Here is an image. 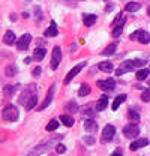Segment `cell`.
I'll use <instances>...</instances> for the list:
<instances>
[{
	"label": "cell",
	"mask_w": 150,
	"mask_h": 156,
	"mask_svg": "<svg viewBox=\"0 0 150 156\" xmlns=\"http://www.w3.org/2000/svg\"><path fill=\"white\" fill-rule=\"evenodd\" d=\"M114 134H116V128H114L112 125H107V126L102 129L101 141H102V143H108V141H111Z\"/></svg>",
	"instance_id": "4"
},
{
	"label": "cell",
	"mask_w": 150,
	"mask_h": 156,
	"mask_svg": "<svg viewBox=\"0 0 150 156\" xmlns=\"http://www.w3.org/2000/svg\"><path fill=\"white\" fill-rule=\"evenodd\" d=\"M123 135L129 140H134L137 136L140 135V128L137 126V123H129L123 128Z\"/></svg>",
	"instance_id": "3"
},
{
	"label": "cell",
	"mask_w": 150,
	"mask_h": 156,
	"mask_svg": "<svg viewBox=\"0 0 150 156\" xmlns=\"http://www.w3.org/2000/svg\"><path fill=\"white\" fill-rule=\"evenodd\" d=\"M84 129L87 131V132H96L98 131V123L92 120V119H87L86 122H84Z\"/></svg>",
	"instance_id": "15"
},
{
	"label": "cell",
	"mask_w": 150,
	"mask_h": 156,
	"mask_svg": "<svg viewBox=\"0 0 150 156\" xmlns=\"http://www.w3.org/2000/svg\"><path fill=\"white\" fill-rule=\"evenodd\" d=\"M45 54H47V50H45L44 47H38L36 50H35V53H33V60L41 62L42 58L45 57Z\"/></svg>",
	"instance_id": "17"
},
{
	"label": "cell",
	"mask_w": 150,
	"mask_h": 156,
	"mask_svg": "<svg viewBox=\"0 0 150 156\" xmlns=\"http://www.w3.org/2000/svg\"><path fill=\"white\" fill-rule=\"evenodd\" d=\"M5 74H6V77H14V75L17 74V66H15V65H9V66H6Z\"/></svg>",
	"instance_id": "27"
},
{
	"label": "cell",
	"mask_w": 150,
	"mask_h": 156,
	"mask_svg": "<svg viewBox=\"0 0 150 156\" xmlns=\"http://www.w3.org/2000/svg\"><path fill=\"white\" fill-rule=\"evenodd\" d=\"M35 93H36V89H35V86H29L27 89H24V90H23V93H21V96H20V99H18L20 104L26 105V104H27V101L33 96Z\"/></svg>",
	"instance_id": "7"
},
{
	"label": "cell",
	"mask_w": 150,
	"mask_h": 156,
	"mask_svg": "<svg viewBox=\"0 0 150 156\" xmlns=\"http://www.w3.org/2000/svg\"><path fill=\"white\" fill-rule=\"evenodd\" d=\"M83 23H84V26H87V27H90V26H93L95 23H96V15H84V18H83Z\"/></svg>",
	"instance_id": "24"
},
{
	"label": "cell",
	"mask_w": 150,
	"mask_h": 156,
	"mask_svg": "<svg viewBox=\"0 0 150 156\" xmlns=\"http://www.w3.org/2000/svg\"><path fill=\"white\" fill-rule=\"evenodd\" d=\"M66 110H68L69 113H75V111H78V105H77L75 102H69V104L66 105Z\"/></svg>",
	"instance_id": "34"
},
{
	"label": "cell",
	"mask_w": 150,
	"mask_h": 156,
	"mask_svg": "<svg viewBox=\"0 0 150 156\" xmlns=\"http://www.w3.org/2000/svg\"><path fill=\"white\" fill-rule=\"evenodd\" d=\"M63 2H66V3H72V2H75V0H63Z\"/></svg>",
	"instance_id": "44"
},
{
	"label": "cell",
	"mask_w": 150,
	"mask_h": 156,
	"mask_svg": "<svg viewBox=\"0 0 150 156\" xmlns=\"http://www.w3.org/2000/svg\"><path fill=\"white\" fill-rule=\"evenodd\" d=\"M111 156H123V152H122V149H116V150L112 152Z\"/></svg>",
	"instance_id": "40"
},
{
	"label": "cell",
	"mask_w": 150,
	"mask_h": 156,
	"mask_svg": "<svg viewBox=\"0 0 150 156\" xmlns=\"http://www.w3.org/2000/svg\"><path fill=\"white\" fill-rule=\"evenodd\" d=\"M112 8H114V6H112V5H108V6H107V8H105V11H107V12H110V11H111Z\"/></svg>",
	"instance_id": "43"
},
{
	"label": "cell",
	"mask_w": 150,
	"mask_h": 156,
	"mask_svg": "<svg viewBox=\"0 0 150 156\" xmlns=\"http://www.w3.org/2000/svg\"><path fill=\"white\" fill-rule=\"evenodd\" d=\"M137 41L141 42V44H149L150 42V35L144 30H138V36H137Z\"/></svg>",
	"instance_id": "18"
},
{
	"label": "cell",
	"mask_w": 150,
	"mask_h": 156,
	"mask_svg": "<svg viewBox=\"0 0 150 156\" xmlns=\"http://www.w3.org/2000/svg\"><path fill=\"white\" fill-rule=\"evenodd\" d=\"M114 51H116V44H111V45H108V47L102 51V54H104V56H111Z\"/></svg>",
	"instance_id": "32"
},
{
	"label": "cell",
	"mask_w": 150,
	"mask_h": 156,
	"mask_svg": "<svg viewBox=\"0 0 150 156\" xmlns=\"http://www.w3.org/2000/svg\"><path fill=\"white\" fill-rule=\"evenodd\" d=\"M105 2H108V0H105Z\"/></svg>",
	"instance_id": "46"
},
{
	"label": "cell",
	"mask_w": 150,
	"mask_h": 156,
	"mask_svg": "<svg viewBox=\"0 0 150 156\" xmlns=\"http://www.w3.org/2000/svg\"><path fill=\"white\" fill-rule=\"evenodd\" d=\"M120 24H125V17H123V12H120L116 18H114V21H112V26L116 27V26H120Z\"/></svg>",
	"instance_id": "30"
},
{
	"label": "cell",
	"mask_w": 150,
	"mask_h": 156,
	"mask_svg": "<svg viewBox=\"0 0 150 156\" xmlns=\"http://www.w3.org/2000/svg\"><path fill=\"white\" fill-rule=\"evenodd\" d=\"M30 62H32V57H26L24 58V63H26V65H29Z\"/></svg>",
	"instance_id": "42"
},
{
	"label": "cell",
	"mask_w": 150,
	"mask_h": 156,
	"mask_svg": "<svg viewBox=\"0 0 150 156\" xmlns=\"http://www.w3.org/2000/svg\"><path fill=\"white\" fill-rule=\"evenodd\" d=\"M15 90H17V86H6L3 89V95H5V98H11L15 93Z\"/></svg>",
	"instance_id": "25"
},
{
	"label": "cell",
	"mask_w": 150,
	"mask_h": 156,
	"mask_svg": "<svg viewBox=\"0 0 150 156\" xmlns=\"http://www.w3.org/2000/svg\"><path fill=\"white\" fill-rule=\"evenodd\" d=\"M62 140V135H59V136H54V138H50V140H45V141H42L38 147H35L32 152H29V155L27 156H39L42 152H45L47 149H50L51 147V144L53 143H56V141H60Z\"/></svg>",
	"instance_id": "1"
},
{
	"label": "cell",
	"mask_w": 150,
	"mask_h": 156,
	"mask_svg": "<svg viewBox=\"0 0 150 156\" xmlns=\"http://www.w3.org/2000/svg\"><path fill=\"white\" fill-rule=\"evenodd\" d=\"M57 26L54 21H51V24H50V27L44 32V36H47V38H53V36H57Z\"/></svg>",
	"instance_id": "14"
},
{
	"label": "cell",
	"mask_w": 150,
	"mask_h": 156,
	"mask_svg": "<svg viewBox=\"0 0 150 156\" xmlns=\"http://www.w3.org/2000/svg\"><path fill=\"white\" fill-rule=\"evenodd\" d=\"M107 105H108V96L107 95H102V96L99 98L98 104H96V110L98 111H104L107 108Z\"/></svg>",
	"instance_id": "16"
},
{
	"label": "cell",
	"mask_w": 150,
	"mask_h": 156,
	"mask_svg": "<svg viewBox=\"0 0 150 156\" xmlns=\"http://www.w3.org/2000/svg\"><path fill=\"white\" fill-rule=\"evenodd\" d=\"M60 60H62V50H60V47H54L53 53H51V63H50L51 69H57L59 68Z\"/></svg>",
	"instance_id": "5"
},
{
	"label": "cell",
	"mask_w": 150,
	"mask_h": 156,
	"mask_svg": "<svg viewBox=\"0 0 150 156\" xmlns=\"http://www.w3.org/2000/svg\"><path fill=\"white\" fill-rule=\"evenodd\" d=\"M141 99H143L144 102H150V87L141 93Z\"/></svg>",
	"instance_id": "36"
},
{
	"label": "cell",
	"mask_w": 150,
	"mask_h": 156,
	"mask_svg": "<svg viewBox=\"0 0 150 156\" xmlns=\"http://www.w3.org/2000/svg\"><path fill=\"white\" fill-rule=\"evenodd\" d=\"M57 128H59V122H57V120H51V122L47 125V131H48V132H53V131H56Z\"/></svg>",
	"instance_id": "31"
},
{
	"label": "cell",
	"mask_w": 150,
	"mask_h": 156,
	"mask_svg": "<svg viewBox=\"0 0 150 156\" xmlns=\"http://www.w3.org/2000/svg\"><path fill=\"white\" fill-rule=\"evenodd\" d=\"M98 87L104 92H110V90H114L116 89V81L112 78H108V80H99L98 83Z\"/></svg>",
	"instance_id": "6"
},
{
	"label": "cell",
	"mask_w": 150,
	"mask_h": 156,
	"mask_svg": "<svg viewBox=\"0 0 150 156\" xmlns=\"http://www.w3.org/2000/svg\"><path fill=\"white\" fill-rule=\"evenodd\" d=\"M83 68H84V63H78L75 68H72V69H71V72H69V74L66 75V78H65V84H69V83H71V80H72L75 75H78V74H80V71H81Z\"/></svg>",
	"instance_id": "11"
},
{
	"label": "cell",
	"mask_w": 150,
	"mask_h": 156,
	"mask_svg": "<svg viewBox=\"0 0 150 156\" xmlns=\"http://www.w3.org/2000/svg\"><path fill=\"white\" fill-rule=\"evenodd\" d=\"M122 32H123V24L116 26V27H114V30H112V36H114V38H119V36L122 35Z\"/></svg>",
	"instance_id": "33"
},
{
	"label": "cell",
	"mask_w": 150,
	"mask_h": 156,
	"mask_svg": "<svg viewBox=\"0 0 150 156\" xmlns=\"http://www.w3.org/2000/svg\"><path fill=\"white\" fill-rule=\"evenodd\" d=\"M89 93H90V86H89V84H83V86L80 87L78 95H80V96H87Z\"/></svg>",
	"instance_id": "29"
},
{
	"label": "cell",
	"mask_w": 150,
	"mask_h": 156,
	"mask_svg": "<svg viewBox=\"0 0 150 156\" xmlns=\"http://www.w3.org/2000/svg\"><path fill=\"white\" fill-rule=\"evenodd\" d=\"M2 116H3L5 120H8V122H15V120L18 119V108H17L15 105H6V107L3 108Z\"/></svg>",
	"instance_id": "2"
},
{
	"label": "cell",
	"mask_w": 150,
	"mask_h": 156,
	"mask_svg": "<svg viewBox=\"0 0 150 156\" xmlns=\"http://www.w3.org/2000/svg\"><path fill=\"white\" fill-rule=\"evenodd\" d=\"M132 62H134V66H135V68H141V66H144V65L147 63V62L143 60V58H135V60H132Z\"/></svg>",
	"instance_id": "35"
},
{
	"label": "cell",
	"mask_w": 150,
	"mask_h": 156,
	"mask_svg": "<svg viewBox=\"0 0 150 156\" xmlns=\"http://www.w3.org/2000/svg\"><path fill=\"white\" fill-rule=\"evenodd\" d=\"M125 101H126V95H119V96L114 99V102H112V110L116 111V110H117Z\"/></svg>",
	"instance_id": "22"
},
{
	"label": "cell",
	"mask_w": 150,
	"mask_h": 156,
	"mask_svg": "<svg viewBox=\"0 0 150 156\" xmlns=\"http://www.w3.org/2000/svg\"><path fill=\"white\" fill-rule=\"evenodd\" d=\"M32 42V35H29V33H26V35H23L21 38L17 41V48L18 50H27V47H29V44Z\"/></svg>",
	"instance_id": "8"
},
{
	"label": "cell",
	"mask_w": 150,
	"mask_h": 156,
	"mask_svg": "<svg viewBox=\"0 0 150 156\" xmlns=\"http://www.w3.org/2000/svg\"><path fill=\"white\" fill-rule=\"evenodd\" d=\"M149 74H150L149 69H140V71L137 72V80L143 81V80H146V78L149 77Z\"/></svg>",
	"instance_id": "28"
},
{
	"label": "cell",
	"mask_w": 150,
	"mask_h": 156,
	"mask_svg": "<svg viewBox=\"0 0 150 156\" xmlns=\"http://www.w3.org/2000/svg\"><path fill=\"white\" fill-rule=\"evenodd\" d=\"M41 72H42L41 66H36V68L33 69V77H39V75H41Z\"/></svg>",
	"instance_id": "39"
},
{
	"label": "cell",
	"mask_w": 150,
	"mask_h": 156,
	"mask_svg": "<svg viewBox=\"0 0 150 156\" xmlns=\"http://www.w3.org/2000/svg\"><path fill=\"white\" fill-rule=\"evenodd\" d=\"M54 90H56V86H53L50 90H48V93H47V96H45V99H44V102L39 105V111H42V110H45L50 104H51V101H53V96H54Z\"/></svg>",
	"instance_id": "10"
},
{
	"label": "cell",
	"mask_w": 150,
	"mask_h": 156,
	"mask_svg": "<svg viewBox=\"0 0 150 156\" xmlns=\"http://www.w3.org/2000/svg\"><path fill=\"white\" fill-rule=\"evenodd\" d=\"M147 14H149V17H150V6L147 8Z\"/></svg>",
	"instance_id": "45"
},
{
	"label": "cell",
	"mask_w": 150,
	"mask_h": 156,
	"mask_svg": "<svg viewBox=\"0 0 150 156\" xmlns=\"http://www.w3.org/2000/svg\"><path fill=\"white\" fill-rule=\"evenodd\" d=\"M65 152H66V147H65L63 144H59V146H57V153L62 155V153H65Z\"/></svg>",
	"instance_id": "38"
},
{
	"label": "cell",
	"mask_w": 150,
	"mask_h": 156,
	"mask_svg": "<svg viewBox=\"0 0 150 156\" xmlns=\"http://www.w3.org/2000/svg\"><path fill=\"white\" fill-rule=\"evenodd\" d=\"M128 117H129V120H131V123H138L140 122V114L135 111V110H129V113H128Z\"/></svg>",
	"instance_id": "26"
},
{
	"label": "cell",
	"mask_w": 150,
	"mask_h": 156,
	"mask_svg": "<svg viewBox=\"0 0 150 156\" xmlns=\"http://www.w3.org/2000/svg\"><path fill=\"white\" fill-rule=\"evenodd\" d=\"M36 102H38V95L35 93L33 96H32L30 99H29V101H27V104L24 105V107H26V110H27V111L33 110V108H35V105H36Z\"/></svg>",
	"instance_id": "23"
},
{
	"label": "cell",
	"mask_w": 150,
	"mask_h": 156,
	"mask_svg": "<svg viewBox=\"0 0 150 156\" xmlns=\"http://www.w3.org/2000/svg\"><path fill=\"white\" fill-rule=\"evenodd\" d=\"M83 141H84L87 146H93L95 144V138L93 136H90V135H86L84 138H83Z\"/></svg>",
	"instance_id": "37"
},
{
	"label": "cell",
	"mask_w": 150,
	"mask_h": 156,
	"mask_svg": "<svg viewBox=\"0 0 150 156\" xmlns=\"http://www.w3.org/2000/svg\"><path fill=\"white\" fill-rule=\"evenodd\" d=\"M60 122H62L65 126H68V128L74 126V119L71 116H68V114H62V116H60Z\"/></svg>",
	"instance_id": "21"
},
{
	"label": "cell",
	"mask_w": 150,
	"mask_h": 156,
	"mask_svg": "<svg viewBox=\"0 0 150 156\" xmlns=\"http://www.w3.org/2000/svg\"><path fill=\"white\" fill-rule=\"evenodd\" d=\"M3 42H5L6 45H14V44L17 42L15 33H14L12 30H8V32L5 33V36H3Z\"/></svg>",
	"instance_id": "13"
},
{
	"label": "cell",
	"mask_w": 150,
	"mask_h": 156,
	"mask_svg": "<svg viewBox=\"0 0 150 156\" xmlns=\"http://www.w3.org/2000/svg\"><path fill=\"white\" fill-rule=\"evenodd\" d=\"M135 66H134V62L132 60H126L122 63V66L116 71V75H123L125 72H129V71H134Z\"/></svg>",
	"instance_id": "9"
},
{
	"label": "cell",
	"mask_w": 150,
	"mask_h": 156,
	"mask_svg": "<svg viewBox=\"0 0 150 156\" xmlns=\"http://www.w3.org/2000/svg\"><path fill=\"white\" fill-rule=\"evenodd\" d=\"M140 8H141V5H140L138 2H129V3H126L125 11H126V12H137Z\"/></svg>",
	"instance_id": "20"
},
{
	"label": "cell",
	"mask_w": 150,
	"mask_h": 156,
	"mask_svg": "<svg viewBox=\"0 0 150 156\" xmlns=\"http://www.w3.org/2000/svg\"><path fill=\"white\" fill-rule=\"evenodd\" d=\"M147 144H149L147 138H138V140H135L131 144V150H138V149H141V147H144Z\"/></svg>",
	"instance_id": "12"
},
{
	"label": "cell",
	"mask_w": 150,
	"mask_h": 156,
	"mask_svg": "<svg viewBox=\"0 0 150 156\" xmlns=\"http://www.w3.org/2000/svg\"><path fill=\"white\" fill-rule=\"evenodd\" d=\"M98 68H99L102 72H112V69H114L111 62H101V63L98 65Z\"/></svg>",
	"instance_id": "19"
},
{
	"label": "cell",
	"mask_w": 150,
	"mask_h": 156,
	"mask_svg": "<svg viewBox=\"0 0 150 156\" xmlns=\"http://www.w3.org/2000/svg\"><path fill=\"white\" fill-rule=\"evenodd\" d=\"M83 114H84V116H93V111H92V110H87V108H86V110L83 111Z\"/></svg>",
	"instance_id": "41"
}]
</instances>
